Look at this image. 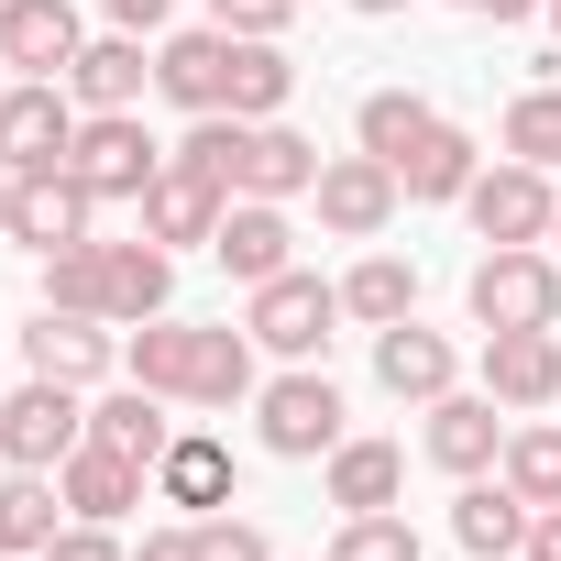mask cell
Wrapping results in <instances>:
<instances>
[{"label": "cell", "mask_w": 561, "mask_h": 561, "mask_svg": "<svg viewBox=\"0 0 561 561\" xmlns=\"http://www.w3.org/2000/svg\"><path fill=\"white\" fill-rule=\"evenodd\" d=\"M451 12H473V23H528V12H550V0H451Z\"/></svg>", "instance_id": "obj_41"}, {"label": "cell", "mask_w": 561, "mask_h": 561, "mask_svg": "<svg viewBox=\"0 0 561 561\" xmlns=\"http://www.w3.org/2000/svg\"><path fill=\"white\" fill-rule=\"evenodd\" d=\"M506 154L517 165H561V89H517L506 100Z\"/></svg>", "instance_id": "obj_33"}, {"label": "cell", "mask_w": 561, "mask_h": 561, "mask_svg": "<svg viewBox=\"0 0 561 561\" xmlns=\"http://www.w3.org/2000/svg\"><path fill=\"white\" fill-rule=\"evenodd\" d=\"M473 331H561V253L539 242H484V264L462 275Z\"/></svg>", "instance_id": "obj_3"}, {"label": "cell", "mask_w": 561, "mask_h": 561, "mask_svg": "<svg viewBox=\"0 0 561 561\" xmlns=\"http://www.w3.org/2000/svg\"><path fill=\"white\" fill-rule=\"evenodd\" d=\"M220 275L231 287H264V275H287L298 264V231H287V198H231V220H220Z\"/></svg>", "instance_id": "obj_17"}, {"label": "cell", "mask_w": 561, "mask_h": 561, "mask_svg": "<svg viewBox=\"0 0 561 561\" xmlns=\"http://www.w3.org/2000/svg\"><path fill=\"white\" fill-rule=\"evenodd\" d=\"M375 386H386L397 408H430V397H451V342H440V331H419V320L375 331Z\"/></svg>", "instance_id": "obj_22"}, {"label": "cell", "mask_w": 561, "mask_h": 561, "mask_svg": "<svg viewBox=\"0 0 561 561\" xmlns=\"http://www.w3.org/2000/svg\"><path fill=\"white\" fill-rule=\"evenodd\" d=\"M320 144L309 133H287V122H231V165H220V187L231 198H309L320 187Z\"/></svg>", "instance_id": "obj_9"}, {"label": "cell", "mask_w": 561, "mask_h": 561, "mask_svg": "<svg viewBox=\"0 0 561 561\" xmlns=\"http://www.w3.org/2000/svg\"><path fill=\"white\" fill-rule=\"evenodd\" d=\"M165 408H176V397H154V386H111V397L89 408V440H100V451H133V462H165V440H176Z\"/></svg>", "instance_id": "obj_24"}, {"label": "cell", "mask_w": 561, "mask_h": 561, "mask_svg": "<svg viewBox=\"0 0 561 561\" xmlns=\"http://www.w3.org/2000/svg\"><path fill=\"white\" fill-rule=\"evenodd\" d=\"M550 242H561V220H550Z\"/></svg>", "instance_id": "obj_46"}, {"label": "cell", "mask_w": 561, "mask_h": 561, "mask_svg": "<svg viewBox=\"0 0 561 561\" xmlns=\"http://www.w3.org/2000/svg\"><path fill=\"white\" fill-rule=\"evenodd\" d=\"M45 561H133V550H122L111 528H89V517H67V528L45 539Z\"/></svg>", "instance_id": "obj_37"}, {"label": "cell", "mask_w": 561, "mask_h": 561, "mask_svg": "<svg viewBox=\"0 0 561 561\" xmlns=\"http://www.w3.org/2000/svg\"><path fill=\"white\" fill-rule=\"evenodd\" d=\"M253 430H264L275 462H331V451H342V386H331L320 364L275 375V386L253 397Z\"/></svg>", "instance_id": "obj_4"}, {"label": "cell", "mask_w": 561, "mask_h": 561, "mask_svg": "<svg viewBox=\"0 0 561 561\" xmlns=\"http://www.w3.org/2000/svg\"><path fill=\"white\" fill-rule=\"evenodd\" d=\"M67 528V495H56V473H0V550H23V561H45V539Z\"/></svg>", "instance_id": "obj_28"}, {"label": "cell", "mask_w": 561, "mask_h": 561, "mask_svg": "<svg viewBox=\"0 0 561 561\" xmlns=\"http://www.w3.org/2000/svg\"><path fill=\"white\" fill-rule=\"evenodd\" d=\"M67 165H78V187H89V198H133V209H144V187L165 176V144H154L133 111H89V122H78V144H67Z\"/></svg>", "instance_id": "obj_7"}, {"label": "cell", "mask_w": 561, "mask_h": 561, "mask_svg": "<svg viewBox=\"0 0 561 561\" xmlns=\"http://www.w3.org/2000/svg\"><path fill=\"white\" fill-rule=\"evenodd\" d=\"M78 0H0V67L12 78H67L78 67Z\"/></svg>", "instance_id": "obj_14"}, {"label": "cell", "mask_w": 561, "mask_h": 561, "mask_svg": "<svg viewBox=\"0 0 561 561\" xmlns=\"http://www.w3.org/2000/svg\"><path fill=\"white\" fill-rule=\"evenodd\" d=\"M408 495V451L397 440H342L331 451V506L342 517H375V506H397Z\"/></svg>", "instance_id": "obj_26"}, {"label": "cell", "mask_w": 561, "mask_h": 561, "mask_svg": "<svg viewBox=\"0 0 561 561\" xmlns=\"http://www.w3.org/2000/svg\"><path fill=\"white\" fill-rule=\"evenodd\" d=\"M342 320H364V331H397V320H419V264H397V253H364V264L342 275Z\"/></svg>", "instance_id": "obj_27"}, {"label": "cell", "mask_w": 561, "mask_h": 561, "mask_svg": "<svg viewBox=\"0 0 561 561\" xmlns=\"http://www.w3.org/2000/svg\"><path fill=\"white\" fill-rule=\"evenodd\" d=\"M154 495H165V506H187V517L231 506V451H220L209 430H176V440H165V462H154Z\"/></svg>", "instance_id": "obj_25"}, {"label": "cell", "mask_w": 561, "mask_h": 561, "mask_svg": "<svg viewBox=\"0 0 561 561\" xmlns=\"http://www.w3.org/2000/svg\"><path fill=\"white\" fill-rule=\"evenodd\" d=\"M353 12H364V23H386V12H408V0H353Z\"/></svg>", "instance_id": "obj_43"}, {"label": "cell", "mask_w": 561, "mask_h": 561, "mask_svg": "<svg viewBox=\"0 0 561 561\" xmlns=\"http://www.w3.org/2000/svg\"><path fill=\"white\" fill-rule=\"evenodd\" d=\"M309 198H320V231H342V242H375V231L397 220V198H408V187H397V165H386V154H331Z\"/></svg>", "instance_id": "obj_11"}, {"label": "cell", "mask_w": 561, "mask_h": 561, "mask_svg": "<svg viewBox=\"0 0 561 561\" xmlns=\"http://www.w3.org/2000/svg\"><path fill=\"white\" fill-rule=\"evenodd\" d=\"M517 561H561V506H539V517H528V550H517Z\"/></svg>", "instance_id": "obj_40"}, {"label": "cell", "mask_w": 561, "mask_h": 561, "mask_svg": "<svg viewBox=\"0 0 561 561\" xmlns=\"http://www.w3.org/2000/svg\"><path fill=\"white\" fill-rule=\"evenodd\" d=\"M12 187H23V176H12V165H0V242H12Z\"/></svg>", "instance_id": "obj_42"}, {"label": "cell", "mask_w": 561, "mask_h": 561, "mask_svg": "<svg viewBox=\"0 0 561 561\" xmlns=\"http://www.w3.org/2000/svg\"><path fill=\"white\" fill-rule=\"evenodd\" d=\"M473 176H484V165H473V133H462V122H430V133H419V154L397 165V187H408V198H462Z\"/></svg>", "instance_id": "obj_29"}, {"label": "cell", "mask_w": 561, "mask_h": 561, "mask_svg": "<svg viewBox=\"0 0 561 561\" xmlns=\"http://www.w3.org/2000/svg\"><path fill=\"white\" fill-rule=\"evenodd\" d=\"M89 220H100V198L78 187V165H45V176L12 187V242L23 253H67V242H89Z\"/></svg>", "instance_id": "obj_15"}, {"label": "cell", "mask_w": 561, "mask_h": 561, "mask_svg": "<svg viewBox=\"0 0 561 561\" xmlns=\"http://www.w3.org/2000/svg\"><path fill=\"white\" fill-rule=\"evenodd\" d=\"M287 89H298V67L275 56V34H242V45H231V122H275Z\"/></svg>", "instance_id": "obj_30"}, {"label": "cell", "mask_w": 561, "mask_h": 561, "mask_svg": "<svg viewBox=\"0 0 561 561\" xmlns=\"http://www.w3.org/2000/svg\"><path fill=\"white\" fill-rule=\"evenodd\" d=\"M78 440H89V386L23 375V397H0V462H23V473H56Z\"/></svg>", "instance_id": "obj_5"}, {"label": "cell", "mask_w": 561, "mask_h": 561, "mask_svg": "<svg viewBox=\"0 0 561 561\" xmlns=\"http://www.w3.org/2000/svg\"><path fill=\"white\" fill-rule=\"evenodd\" d=\"M231 45H242V34H220V23L165 34V45H154V89H165L176 111H231Z\"/></svg>", "instance_id": "obj_18"}, {"label": "cell", "mask_w": 561, "mask_h": 561, "mask_svg": "<svg viewBox=\"0 0 561 561\" xmlns=\"http://www.w3.org/2000/svg\"><path fill=\"white\" fill-rule=\"evenodd\" d=\"M56 495H67V517L111 528V517H133V506L154 495V462H133V451H100V440H78V451L56 462Z\"/></svg>", "instance_id": "obj_13"}, {"label": "cell", "mask_w": 561, "mask_h": 561, "mask_svg": "<svg viewBox=\"0 0 561 561\" xmlns=\"http://www.w3.org/2000/svg\"><path fill=\"white\" fill-rule=\"evenodd\" d=\"M122 375L176 397V408H242L253 397V331H231V320H133Z\"/></svg>", "instance_id": "obj_1"}, {"label": "cell", "mask_w": 561, "mask_h": 561, "mask_svg": "<svg viewBox=\"0 0 561 561\" xmlns=\"http://www.w3.org/2000/svg\"><path fill=\"white\" fill-rule=\"evenodd\" d=\"M100 12H111V34H154V23L176 12V0H100Z\"/></svg>", "instance_id": "obj_38"}, {"label": "cell", "mask_w": 561, "mask_h": 561, "mask_svg": "<svg viewBox=\"0 0 561 561\" xmlns=\"http://www.w3.org/2000/svg\"><path fill=\"white\" fill-rule=\"evenodd\" d=\"M430 122H440V111H430V100H419V89H375V100H364V111H353V133H364V154H386V165H408V154H419V133H430Z\"/></svg>", "instance_id": "obj_31"}, {"label": "cell", "mask_w": 561, "mask_h": 561, "mask_svg": "<svg viewBox=\"0 0 561 561\" xmlns=\"http://www.w3.org/2000/svg\"><path fill=\"white\" fill-rule=\"evenodd\" d=\"M0 561H23V550H0Z\"/></svg>", "instance_id": "obj_45"}, {"label": "cell", "mask_w": 561, "mask_h": 561, "mask_svg": "<svg viewBox=\"0 0 561 561\" xmlns=\"http://www.w3.org/2000/svg\"><path fill=\"white\" fill-rule=\"evenodd\" d=\"M331 561H419V528H408L397 506H375V517H342Z\"/></svg>", "instance_id": "obj_34"}, {"label": "cell", "mask_w": 561, "mask_h": 561, "mask_svg": "<svg viewBox=\"0 0 561 561\" xmlns=\"http://www.w3.org/2000/svg\"><path fill=\"white\" fill-rule=\"evenodd\" d=\"M209 23H220V34H287L298 0H209Z\"/></svg>", "instance_id": "obj_36"}, {"label": "cell", "mask_w": 561, "mask_h": 561, "mask_svg": "<svg viewBox=\"0 0 561 561\" xmlns=\"http://www.w3.org/2000/svg\"><path fill=\"white\" fill-rule=\"evenodd\" d=\"M133 561H198V528H144V550Z\"/></svg>", "instance_id": "obj_39"}, {"label": "cell", "mask_w": 561, "mask_h": 561, "mask_svg": "<svg viewBox=\"0 0 561 561\" xmlns=\"http://www.w3.org/2000/svg\"><path fill=\"white\" fill-rule=\"evenodd\" d=\"M506 430H517V419H495V397H462V386H451V397H430V462H440V473H462V484L506 462Z\"/></svg>", "instance_id": "obj_19"}, {"label": "cell", "mask_w": 561, "mask_h": 561, "mask_svg": "<svg viewBox=\"0 0 561 561\" xmlns=\"http://www.w3.org/2000/svg\"><path fill=\"white\" fill-rule=\"evenodd\" d=\"M462 220L484 231V242H550V220H561V198H550V165H484L473 187H462Z\"/></svg>", "instance_id": "obj_10"}, {"label": "cell", "mask_w": 561, "mask_h": 561, "mask_svg": "<svg viewBox=\"0 0 561 561\" xmlns=\"http://www.w3.org/2000/svg\"><path fill=\"white\" fill-rule=\"evenodd\" d=\"M528 506H561V419H517L506 430V462H495Z\"/></svg>", "instance_id": "obj_32"}, {"label": "cell", "mask_w": 561, "mask_h": 561, "mask_svg": "<svg viewBox=\"0 0 561 561\" xmlns=\"http://www.w3.org/2000/svg\"><path fill=\"white\" fill-rule=\"evenodd\" d=\"M0 89H12V78H0Z\"/></svg>", "instance_id": "obj_47"}, {"label": "cell", "mask_w": 561, "mask_h": 561, "mask_svg": "<svg viewBox=\"0 0 561 561\" xmlns=\"http://www.w3.org/2000/svg\"><path fill=\"white\" fill-rule=\"evenodd\" d=\"M220 220H231V187L165 154V176L144 187V242H165V253H176V242H220Z\"/></svg>", "instance_id": "obj_16"}, {"label": "cell", "mask_w": 561, "mask_h": 561, "mask_svg": "<svg viewBox=\"0 0 561 561\" xmlns=\"http://www.w3.org/2000/svg\"><path fill=\"white\" fill-rule=\"evenodd\" d=\"M484 397L517 408V419L550 408V397H561V342H550V331H484Z\"/></svg>", "instance_id": "obj_20"}, {"label": "cell", "mask_w": 561, "mask_h": 561, "mask_svg": "<svg viewBox=\"0 0 561 561\" xmlns=\"http://www.w3.org/2000/svg\"><path fill=\"white\" fill-rule=\"evenodd\" d=\"M144 89H154L144 34H100V45H78V67H67V100H78V111H133Z\"/></svg>", "instance_id": "obj_21"}, {"label": "cell", "mask_w": 561, "mask_h": 561, "mask_svg": "<svg viewBox=\"0 0 561 561\" xmlns=\"http://www.w3.org/2000/svg\"><path fill=\"white\" fill-rule=\"evenodd\" d=\"M331 320H342V287H320L309 264L264 275L253 309H242V331H253L264 353H287V364H320V353H331Z\"/></svg>", "instance_id": "obj_6"}, {"label": "cell", "mask_w": 561, "mask_h": 561, "mask_svg": "<svg viewBox=\"0 0 561 561\" xmlns=\"http://www.w3.org/2000/svg\"><path fill=\"white\" fill-rule=\"evenodd\" d=\"M78 122H89V111L67 100V78H12V89H0V165H12V176L67 165Z\"/></svg>", "instance_id": "obj_8"}, {"label": "cell", "mask_w": 561, "mask_h": 561, "mask_svg": "<svg viewBox=\"0 0 561 561\" xmlns=\"http://www.w3.org/2000/svg\"><path fill=\"white\" fill-rule=\"evenodd\" d=\"M550 34H561V0H550Z\"/></svg>", "instance_id": "obj_44"}, {"label": "cell", "mask_w": 561, "mask_h": 561, "mask_svg": "<svg viewBox=\"0 0 561 561\" xmlns=\"http://www.w3.org/2000/svg\"><path fill=\"white\" fill-rule=\"evenodd\" d=\"M165 298H176V253L165 242H67V253H45V309H89V320H111V331H133V320H165Z\"/></svg>", "instance_id": "obj_2"}, {"label": "cell", "mask_w": 561, "mask_h": 561, "mask_svg": "<svg viewBox=\"0 0 561 561\" xmlns=\"http://www.w3.org/2000/svg\"><path fill=\"white\" fill-rule=\"evenodd\" d=\"M23 364H34V375H56V386H100V375L122 364V331H111V320H89V309H34Z\"/></svg>", "instance_id": "obj_12"}, {"label": "cell", "mask_w": 561, "mask_h": 561, "mask_svg": "<svg viewBox=\"0 0 561 561\" xmlns=\"http://www.w3.org/2000/svg\"><path fill=\"white\" fill-rule=\"evenodd\" d=\"M187 528H198V561H275L253 517H220V506H209V517H187Z\"/></svg>", "instance_id": "obj_35"}, {"label": "cell", "mask_w": 561, "mask_h": 561, "mask_svg": "<svg viewBox=\"0 0 561 561\" xmlns=\"http://www.w3.org/2000/svg\"><path fill=\"white\" fill-rule=\"evenodd\" d=\"M528 517H539V506H528L506 473H495V484L473 473V484H462V506H451V539H462L473 561H506V550H528Z\"/></svg>", "instance_id": "obj_23"}]
</instances>
